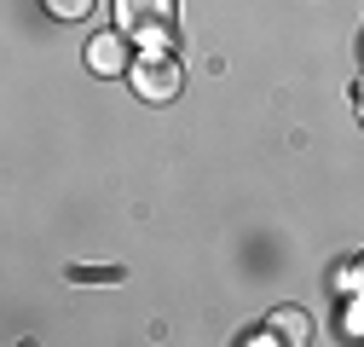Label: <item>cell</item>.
Here are the masks:
<instances>
[{
    "mask_svg": "<svg viewBox=\"0 0 364 347\" xmlns=\"http://www.w3.org/2000/svg\"><path fill=\"white\" fill-rule=\"evenodd\" d=\"M127 81H133V93H139L145 105H168L186 75H179V58H173L168 47H145L139 58L127 64Z\"/></svg>",
    "mask_w": 364,
    "mask_h": 347,
    "instance_id": "cell-1",
    "label": "cell"
},
{
    "mask_svg": "<svg viewBox=\"0 0 364 347\" xmlns=\"http://www.w3.org/2000/svg\"><path fill=\"white\" fill-rule=\"evenodd\" d=\"M116 23L122 35L145 41V47H162L173 29V0H116Z\"/></svg>",
    "mask_w": 364,
    "mask_h": 347,
    "instance_id": "cell-2",
    "label": "cell"
},
{
    "mask_svg": "<svg viewBox=\"0 0 364 347\" xmlns=\"http://www.w3.org/2000/svg\"><path fill=\"white\" fill-rule=\"evenodd\" d=\"M87 64H93L99 75H122V70H127V47H122V35H99L93 47H87Z\"/></svg>",
    "mask_w": 364,
    "mask_h": 347,
    "instance_id": "cell-3",
    "label": "cell"
},
{
    "mask_svg": "<svg viewBox=\"0 0 364 347\" xmlns=\"http://www.w3.org/2000/svg\"><path fill=\"white\" fill-rule=\"evenodd\" d=\"M266 330H278L284 341H312V319L301 307H278V313L266 319Z\"/></svg>",
    "mask_w": 364,
    "mask_h": 347,
    "instance_id": "cell-4",
    "label": "cell"
},
{
    "mask_svg": "<svg viewBox=\"0 0 364 347\" xmlns=\"http://www.w3.org/2000/svg\"><path fill=\"white\" fill-rule=\"evenodd\" d=\"M41 6H47L53 18H64V23H75V18L93 12V0H41Z\"/></svg>",
    "mask_w": 364,
    "mask_h": 347,
    "instance_id": "cell-5",
    "label": "cell"
},
{
    "mask_svg": "<svg viewBox=\"0 0 364 347\" xmlns=\"http://www.w3.org/2000/svg\"><path fill=\"white\" fill-rule=\"evenodd\" d=\"M353 105H358V122H364V81L353 87Z\"/></svg>",
    "mask_w": 364,
    "mask_h": 347,
    "instance_id": "cell-6",
    "label": "cell"
},
{
    "mask_svg": "<svg viewBox=\"0 0 364 347\" xmlns=\"http://www.w3.org/2000/svg\"><path fill=\"white\" fill-rule=\"evenodd\" d=\"M358 272H364V260H358Z\"/></svg>",
    "mask_w": 364,
    "mask_h": 347,
    "instance_id": "cell-7",
    "label": "cell"
},
{
    "mask_svg": "<svg viewBox=\"0 0 364 347\" xmlns=\"http://www.w3.org/2000/svg\"><path fill=\"white\" fill-rule=\"evenodd\" d=\"M358 47H364V41H358Z\"/></svg>",
    "mask_w": 364,
    "mask_h": 347,
    "instance_id": "cell-8",
    "label": "cell"
}]
</instances>
